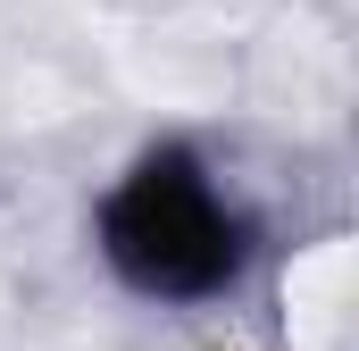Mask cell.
Instances as JSON below:
<instances>
[{"label":"cell","instance_id":"obj_1","mask_svg":"<svg viewBox=\"0 0 359 351\" xmlns=\"http://www.w3.org/2000/svg\"><path fill=\"white\" fill-rule=\"evenodd\" d=\"M100 251L134 293L209 301L243 276V218L217 201V184L184 151H151L100 209Z\"/></svg>","mask_w":359,"mask_h":351}]
</instances>
